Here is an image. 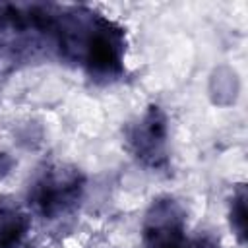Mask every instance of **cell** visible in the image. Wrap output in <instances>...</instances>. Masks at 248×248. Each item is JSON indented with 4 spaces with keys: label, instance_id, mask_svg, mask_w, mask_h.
Instances as JSON below:
<instances>
[{
    "label": "cell",
    "instance_id": "6da1fadb",
    "mask_svg": "<svg viewBox=\"0 0 248 248\" xmlns=\"http://www.w3.org/2000/svg\"><path fill=\"white\" fill-rule=\"evenodd\" d=\"M126 37L112 19L87 10L76 46V60L99 81H114L124 74Z\"/></svg>",
    "mask_w": 248,
    "mask_h": 248
},
{
    "label": "cell",
    "instance_id": "7a4b0ae2",
    "mask_svg": "<svg viewBox=\"0 0 248 248\" xmlns=\"http://www.w3.org/2000/svg\"><path fill=\"white\" fill-rule=\"evenodd\" d=\"M85 194V176L79 169L54 163L37 172L27 190V205L43 219L54 221L74 211Z\"/></svg>",
    "mask_w": 248,
    "mask_h": 248
},
{
    "label": "cell",
    "instance_id": "3957f363",
    "mask_svg": "<svg viewBox=\"0 0 248 248\" xmlns=\"http://www.w3.org/2000/svg\"><path fill=\"white\" fill-rule=\"evenodd\" d=\"M130 153L147 169L159 170L169 165V120L159 105H149L126 130Z\"/></svg>",
    "mask_w": 248,
    "mask_h": 248
},
{
    "label": "cell",
    "instance_id": "277c9868",
    "mask_svg": "<svg viewBox=\"0 0 248 248\" xmlns=\"http://www.w3.org/2000/svg\"><path fill=\"white\" fill-rule=\"evenodd\" d=\"M143 248H190L186 234V211L172 196L153 200L141 223Z\"/></svg>",
    "mask_w": 248,
    "mask_h": 248
},
{
    "label": "cell",
    "instance_id": "5b68a950",
    "mask_svg": "<svg viewBox=\"0 0 248 248\" xmlns=\"http://www.w3.org/2000/svg\"><path fill=\"white\" fill-rule=\"evenodd\" d=\"M31 232V215L14 202L0 200V248H23Z\"/></svg>",
    "mask_w": 248,
    "mask_h": 248
},
{
    "label": "cell",
    "instance_id": "8992f818",
    "mask_svg": "<svg viewBox=\"0 0 248 248\" xmlns=\"http://www.w3.org/2000/svg\"><path fill=\"white\" fill-rule=\"evenodd\" d=\"M246 188L238 186L231 198V207H229V221H231V229L236 234L238 242L244 244L246 242V217H248V209H246Z\"/></svg>",
    "mask_w": 248,
    "mask_h": 248
},
{
    "label": "cell",
    "instance_id": "52a82bcc",
    "mask_svg": "<svg viewBox=\"0 0 248 248\" xmlns=\"http://www.w3.org/2000/svg\"><path fill=\"white\" fill-rule=\"evenodd\" d=\"M10 169H12V161L2 153V155H0V178L6 176V174L10 172Z\"/></svg>",
    "mask_w": 248,
    "mask_h": 248
},
{
    "label": "cell",
    "instance_id": "ba28073f",
    "mask_svg": "<svg viewBox=\"0 0 248 248\" xmlns=\"http://www.w3.org/2000/svg\"><path fill=\"white\" fill-rule=\"evenodd\" d=\"M190 248H219V246L211 240H196V242H192Z\"/></svg>",
    "mask_w": 248,
    "mask_h": 248
}]
</instances>
